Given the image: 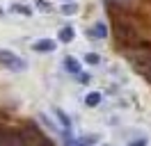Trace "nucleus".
I'll use <instances>...</instances> for the list:
<instances>
[{"label": "nucleus", "instance_id": "1", "mask_svg": "<svg viewBox=\"0 0 151 146\" xmlns=\"http://www.w3.org/2000/svg\"><path fill=\"white\" fill-rule=\"evenodd\" d=\"M114 32H117V39H119L124 46H128V48H137V46L144 44L140 39V34H137V30L131 27L126 21H117V23H114Z\"/></svg>", "mask_w": 151, "mask_h": 146}, {"label": "nucleus", "instance_id": "2", "mask_svg": "<svg viewBox=\"0 0 151 146\" xmlns=\"http://www.w3.org/2000/svg\"><path fill=\"white\" fill-rule=\"evenodd\" d=\"M19 142H21V146H48L46 137L41 135V130H39L37 126H25V128H21Z\"/></svg>", "mask_w": 151, "mask_h": 146}, {"label": "nucleus", "instance_id": "3", "mask_svg": "<svg viewBox=\"0 0 151 146\" xmlns=\"http://www.w3.org/2000/svg\"><path fill=\"white\" fill-rule=\"evenodd\" d=\"M0 62L7 69H12V71H23L25 69V62L21 57H16L14 53H9V50H0Z\"/></svg>", "mask_w": 151, "mask_h": 146}, {"label": "nucleus", "instance_id": "4", "mask_svg": "<svg viewBox=\"0 0 151 146\" xmlns=\"http://www.w3.org/2000/svg\"><path fill=\"white\" fill-rule=\"evenodd\" d=\"M32 48H35L37 53H53V50H55V41H50V39H41V41H35Z\"/></svg>", "mask_w": 151, "mask_h": 146}, {"label": "nucleus", "instance_id": "5", "mask_svg": "<svg viewBox=\"0 0 151 146\" xmlns=\"http://www.w3.org/2000/svg\"><path fill=\"white\" fill-rule=\"evenodd\" d=\"M85 103L89 105V107H96V105L101 103V94H99V91H92V94H87Z\"/></svg>", "mask_w": 151, "mask_h": 146}, {"label": "nucleus", "instance_id": "6", "mask_svg": "<svg viewBox=\"0 0 151 146\" xmlns=\"http://www.w3.org/2000/svg\"><path fill=\"white\" fill-rule=\"evenodd\" d=\"M64 66H66L71 73H80V64L76 62L73 57H66V59H64Z\"/></svg>", "mask_w": 151, "mask_h": 146}, {"label": "nucleus", "instance_id": "7", "mask_svg": "<svg viewBox=\"0 0 151 146\" xmlns=\"http://www.w3.org/2000/svg\"><path fill=\"white\" fill-rule=\"evenodd\" d=\"M60 39L62 41H71L73 39V27H62L60 30Z\"/></svg>", "mask_w": 151, "mask_h": 146}, {"label": "nucleus", "instance_id": "8", "mask_svg": "<svg viewBox=\"0 0 151 146\" xmlns=\"http://www.w3.org/2000/svg\"><path fill=\"white\" fill-rule=\"evenodd\" d=\"M105 32H108V30H105V25H103V23H96V27H94V36H96V39L105 36Z\"/></svg>", "mask_w": 151, "mask_h": 146}, {"label": "nucleus", "instance_id": "9", "mask_svg": "<svg viewBox=\"0 0 151 146\" xmlns=\"http://www.w3.org/2000/svg\"><path fill=\"white\" fill-rule=\"evenodd\" d=\"M55 114H57V117H60V121L64 123V128H69V126H71V121H69V117H66V114H64V112H62V110H55Z\"/></svg>", "mask_w": 151, "mask_h": 146}, {"label": "nucleus", "instance_id": "10", "mask_svg": "<svg viewBox=\"0 0 151 146\" xmlns=\"http://www.w3.org/2000/svg\"><path fill=\"white\" fill-rule=\"evenodd\" d=\"M76 9H78L76 5H64V7H62V11H64V14H73Z\"/></svg>", "mask_w": 151, "mask_h": 146}, {"label": "nucleus", "instance_id": "11", "mask_svg": "<svg viewBox=\"0 0 151 146\" xmlns=\"http://www.w3.org/2000/svg\"><path fill=\"white\" fill-rule=\"evenodd\" d=\"M85 59H87L89 64H99V55H87Z\"/></svg>", "mask_w": 151, "mask_h": 146}, {"label": "nucleus", "instance_id": "12", "mask_svg": "<svg viewBox=\"0 0 151 146\" xmlns=\"http://www.w3.org/2000/svg\"><path fill=\"white\" fill-rule=\"evenodd\" d=\"M14 9H16V11H21V14H30V9L23 7V5H14Z\"/></svg>", "mask_w": 151, "mask_h": 146}, {"label": "nucleus", "instance_id": "13", "mask_svg": "<svg viewBox=\"0 0 151 146\" xmlns=\"http://www.w3.org/2000/svg\"><path fill=\"white\" fill-rule=\"evenodd\" d=\"M131 146H147V142H144V139H137V142H133Z\"/></svg>", "mask_w": 151, "mask_h": 146}, {"label": "nucleus", "instance_id": "14", "mask_svg": "<svg viewBox=\"0 0 151 146\" xmlns=\"http://www.w3.org/2000/svg\"><path fill=\"white\" fill-rule=\"evenodd\" d=\"M0 14H2V9H0Z\"/></svg>", "mask_w": 151, "mask_h": 146}]
</instances>
